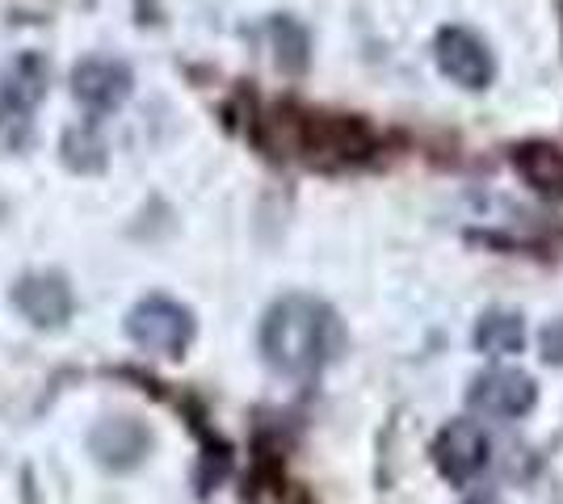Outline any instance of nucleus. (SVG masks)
<instances>
[{
	"mask_svg": "<svg viewBox=\"0 0 563 504\" xmlns=\"http://www.w3.org/2000/svg\"><path fill=\"white\" fill-rule=\"evenodd\" d=\"M43 93H47V64L38 55H22L0 80V101L22 105V110H34Z\"/></svg>",
	"mask_w": 563,
	"mask_h": 504,
	"instance_id": "nucleus-11",
	"label": "nucleus"
},
{
	"mask_svg": "<svg viewBox=\"0 0 563 504\" xmlns=\"http://www.w3.org/2000/svg\"><path fill=\"white\" fill-rule=\"evenodd\" d=\"M93 450L97 458L106 462V467H135L147 450V429L135 425V421H126V416H114V421H106L101 429L93 433Z\"/></svg>",
	"mask_w": 563,
	"mask_h": 504,
	"instance_id": "nucleus-8",
	"label": "nucleus"
},
{
	"mask_svg": "<svg viewBox=\"0 0 563 504\" xmlns=\"http://www.w3.org/2000/svg\"><path fill=\"white\" fill-rule=\"evenodd\" d=\"M438 68L454 80V85H463V89H488L496 76V59L488 43L479 38V34H471L463 25H446L442 34H438Z\"/></svg>",
	"mask_w": 563,
	"mask_h": 504,
	"instance_id": "nucleus-5",
	"label": "nucleus"
},
{
	"mask_svg": "<svg viewBox=\"0 0 563 504\" xmlns=\"http://www.w3.org/2000/svg\"><path fill=\"white\" fill-rule=\"evenodd\" d=\"M34 139V122H30V110L22 105H9L0 101V152H25V144Z\"/></svg>",
	"mask_w": 563,
	"mask_h": 504,
	"instance_id": "nucleus-13",
	"label": "nucleus"
},
{
	"mask_svg": "<svg viewBox=\"0 0 563 504\" xmlns=\"http://www.w3.org/2000/svg\"><path fill=\"white\" fill-rule=\"evenodd\" d=\"M467 404L479 416L517 421V416H526V412L539 404V387H534L530 374H521V370H488V374H479L471 383Z\"/></svg>",
	"mask_w": 563,
	"mask_h": 504,
	"instance_id": "nucleus-4",
	"label": "nucleus"
},
{
	"mask_svg": "<svg viewBox=\"0 0 563 504\" xmlns=\"http://www.w3.org/2000/svg\"><path fill=\"white\" fill-rule=\"evenodd\" d=\"M131 68L126 64H118V59H85V64H76V72H71V97L85 105V110H93V114H110L118 110L126 97H131Z\"/></svg>",
	"mask_w": 563,
	"mask_h": 504,
	"instance_id": "nucleus-6",
	"label": "nucleus"
},
{
	"mask_svg": "<svg viewBox=\"0 0 563 504\" xmlns=\"http://www.w3.org/2000/svg\"><path fill=\"white\" fill-rule=\"evenodd\" d=\"M13 303L38 328H64L71 320V312H76L71 287L59 273H30V278H22L18 290H13Z\"/></svg>",
	"mask_w": 563,
	"mask_h": 504,
	"instance_id": "nucleus-7",
	"label": "nucleus"
},
{
	"mask_svg": "<svg viewBox=\"0 0 563 504\" xmlns=\"http://www.w3.org/2000/svg\"><path fill=\"white\" fill-rule=\"evenodd\" d=\"M471 504H496V501H471Z\"/></svg>",
	"mask_w": 563,
	"mask_h": 504,
	"instance_id": "nucleus-15",
	"label": "nucleus"
},
{
	"mask_svg": "<svg viewBox=\"0 0 563 504\" xmlns=\"http://www.w3.org/2000/svg\"><path fill=\"white\" fill-rule=\"evenodd\" d=\"M64 165L76 168V172L106 168V139L97 135L93 126H71V131H64Z\"/></svg>",
	"mask_w": 563,
	"mask_h": 504,
	"instance_id": "nucleus-12",
	"label": "nucleus"
},
{
	"mask_svg": "<svg viewBox=\"0 0 563 504\" xmlns=\"http://www.w3.org/2000/svg\"><path fill=\"white\" fill-rule=\"evenodd\" d=\"M493 458V441L475 421H450L433 441V462L454 488H467Z\"/></svg>",
	"mask_w": 563,
	"mask_h": 504,
	"instance_id": "nucleus-3",
	"label": "nucleus"
},
{
	"mask_svg": "<svg viewBox=\"0 0 563 504\" xmlns=\"http://www.w3.org/2000/svg\"><path fill=\"white\" fill-rule=\"evenodd\" d=\"M517 172L542 193H563V152L551 144H521L514 152Z\"/></svg>",
	"mask_w": 563,
	"mask_h": 504,
	"instance_id": "nucleus-10",
	"label": "nucleus"
},
{
	"mask_svg": "<svg viewBox=\"0 0 563 504\" xmlns=\"http://www.w3.org/2000/svg\"><path fill=\"white\" fill-rule=\"evenodd\" d=\"M341 345H345V328L336 312L311 294H286L265 312V324H261V354L290 379L320 374L341 354Z\"/></svg>",
	"mask_w": 563,
	"mask_h": 504,
	"instance_id": "nucleus-1",
	"label": "nucleus"
},
{
	"mask_svg": "<svg viewBox=\"0 0 563 504\" xmlns=\"http://www.w3.org/2000/svg\"><path fill=\"white\" fill-rule=\"evenodd\" d=\"M539 349H542V361H547V366H563V315L542 328Z\"/></svg>",
	"mask_w": 563,
	"mask_h": 504,
	"instance_id": "nucleus-14",
	"label": "nucleus"
},
{
	"mask_svg": "<svg viewBox=\"0 0 563 504\" xmlns=\"http://www.w3.org/2000/svg\"><path fill=\"white\" fill-rule=\"evenodd\" d=\"M526 345V324L521 315L514 312H488L479 315L475 324V349L488 354V358H509V354H521Z\"/></svg>",
	"mask_w": 563,
	"mask_h": 504,
	"instance_id": "nucleus-9",
	"label": "nucleus"
},
{
	"mask_svg": "<svg viewBox=\"0 0 563 504\" xmlns=\"http://www.w3.org/2000/svg\"><path fill=\"white\" fill-rule=\"evenodd\" d=\"M126 336L147 354L181 358L194 340V315L173 299H143L140 307L126 315Z\"/></svg>",
	"mask_w": 563,
	"mask_h": 504,
	"instance_id": "nucleus-2",
	"label": "nucleus"
}]
</instances>
